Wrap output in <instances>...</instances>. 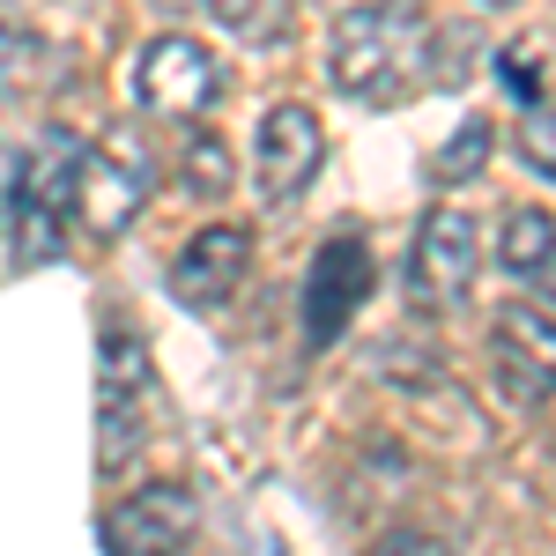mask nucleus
Masks as SVG:
<instances>
[{
  "label": "nucleus",
  "instance_id": "f257e3e1",
  "mask_svg": "<svg viewBox=\"0 0 556 556\" xmlns=\"http://www.w3.org/2000/svg\"><path fill=\"white\" fill-rule=\"evenodd\" d=\"M424 52H430L424 15H408V8H349L334 23V83L349 97H364V104H393L416 83Z\"/></svg>",
  "mask_w": 556,
  "mask_h": 556
},
{
  "label": "nucleus",
  "instance_id": "f03ea898",
  "mask_svg": "<svg viewBox=\"0 0 556 556\" xmlns=\"http://www.w3.org/2000/svg\"><path fill=\"white\" fill-rule=\"evenodd\" d=\"M156 178L164 172H156V149H149L141 127H112L104 141H89L83 172H75V208H83L89 238H119L134 215L149 208Z\"/></svg>",
  "mask_w": 556,
  "mask_h": 556
},
{
  "label": "nucleus",
  "instance_id": "7ed1b4c3",
  "mask_svg": "<svg viewBox=\"0 0 556 556\" xmlns=\"http://www.w3.org/2000/svg\"><path fill=\"white\" fill-rule=\"evenodd\" d=\"M475 215L453 208V201H438L424 215V230H416V253H408V298L424 304V312H445V304H460L475 290Z\"/></svg>",
  "mask_w": 556,
  "mask_h": 556
},
{
  "label": "nucleus",
  "instance_id": "20e7f679",
  "mask_svg": "<svg viewBox=\"0 0 556 556\" xmlns=\"http://www.w3.org/2000/svg\"><path fill=\"white\" fill-rule=\"evenodd\" d=\"M134 97L156 112V119H201L215 97H223V67L201 38H156L134 67Z\"/></svg>",
  "mask_w": 556,
  "mask_h": 556
},
{
  "label": "nucleus",
  "instance_id": "39448f33",
  "mask_svg": "<svg viewBox=\"0 0 556 556\" xmlns=\"http://www.w3.org/2000/svg\"><path fill=\"white\" fill-rule=\"evenodd\" d=\"M371 290V245L356 230H334L319 253H312V275H304V334L312 342H334L349 327V312Z\"/></svg>",
  "mask_w": 556,
  "mask_h": 556
},
{
  "label": "nucleus",
  "instance_id": "423d86ee",
  "mask_svg": "<svg viewBox=\"0 0 556 556\" xmlns=\"http://www.w3.org/2000/svg\"><path fill=\"white\" fill-rule=\"evenodd\" d=\"M319 156H327V141H319V119H312L304 104H275V112L260 119V149H253L260 201H267V208H290L304 186H312Z\"/></svg>",
  "mask_w": 556,
  "mask_h": 556
},
{
  "label": "nucleus",
  "instance_id": "0eeeda50",
  "mask_svg": "<svg viewBox=\"0 0 556 556\" xmlns=\"http://www.w3.org/2000/svg\"><path fill=\"white\" fill-rule=\"evenodd\" d=\"M97 386H104V438H97V453H104V468H127L141 453V438H149V424H141V401H149V349H141V334H104Z\"/></svg>",
  "mask_w": 556,
  "mask_h": 556
},
{
  "label": "nucleus",
  "instance_id": "6e6552de",
  "mask_svg": "<svg viewBox=\"0 0 556 556\" xmlns=\"http://www.w3.org/2000/svg\"><path fill=\"white\" fill-rule=\"evenodd\" d=\"M193 490L186 482H141L134 497H119L112 505V519H104V549L112 556H172V542H186L193 534Z\"/></svg>",
  "mask_w": 556,
  "mask_h": 556
},
{
  "label": "nucleus",
  "instance_id": "1a4fd4ad",
  "mask_svg": "<svg viewBox=\"0 0 556 556\" xmlns=\"http://www.w3.org/2000/svg\"><path fill=\"white\" fill-rule=\"evenodd\" d=\"M245 253H253V238L238 230V223H208V230H193V245L172 260V290L193 312H208L238 290V275H245Z\"/></svg>",
  "mask_w": 556,
  "mask_h": 556
},
{
  "label": "nucleus",
  "instance_id": "9d476101",
  "mask_svg": "<svg viewBox=\"0 0 556 556\" xmlns=\"http://www.w3.org/2000/svg\"><path fill=\"white\" fill-rule=\"evenodd\" d=\"M549 356H556L549 349V304L534 298V312L527 304H505V319H497V371H505L519 408L549 393Z\"/></svg>",
  "mask_w": 556,
  "mask_h": 556
},
{
  "label": "nucleus",
  "instance_id": "9b49d317",
  "mask_svg": "<svg viewBox=\"0 0 556 556\" xmlns=\"http://www.w3.org/2000/svg\"><path fill=\"white\" fill-rule=\"evenodd\" d=\"M75 172H83V141L67 127H52L38 141V156L23 164V178H15V201H30V208L60 215L67 201H75Z\"/></svg>",
  "mask_w": 556,
  "mask_h": 556
},
{
  "label": "nucleus",
  "instance_id": "f8f14e48",
  "mask_svg": "<svg viewBox=\"0 0 556 556\" xmlns=\"http://www.w3.org/2000/svg\"><path fill=\"white\" fill-rule=\"evenodd\" d=\"M497 260H505L513 275H534V290H549V208H513L505 215Z\"/></svg>",
  "mask_w": 556,
  "mask_h": 556
},
{
  "label": "nucleus",
  "instance_id": "ddd939ff",
  "mask_svg": "<svg viewBox=\"0 0 556 556\" xmlns=\"http://www.w3.org/2000/svg\"><path fill=\"white\" fill-rule=\"evenodd\" d=\"M208 15L215 30H230L238 45H290V30H298V15L282 0H215Z\"/></svg>",
  "mask_w": 556,
  "mask_h": 556
},
{
  "label": "nucleus",
  "instance_id": "4468645a",
  "mask_svg": "<svg viewBox=\"0 0 556 556\" xmlns=\"http://www.w3.org/2000/svg\"><path fill=\"white\" fill-rule=\"evenodd\" d=\"M178 178H186V193H201V201L230 193V149H223L208 127H193L186 149H178Z\"/></svg>",
  "mask_w": 556,
  "mask_h": 556
},
{
  "label": "nucleus",
  "instance_id": "2eb2a0df",
  "mask_svg": "<svg viewBox=\"0 0 556 556\" xmlns=\"http://www.w3.org/2000/svg\"><path fill=\"white\" fill-rule=\"evenodd\" d=\"M45 67V38L30 23H8L0 15V97H15V89H30Z\"/></svg>",
  "mask_w": 556,
  "mask_h": 556
},
{
  "label": "nucleus",
  "instance_id": "dca6fc26",
  "mask_svg": "<svg viewBox=\"0 0 556 556\" xmlns=\"http://www.w3.org/2000/svg\"><path fill=\"white\" fill-rule=\"evenodd\" d=\"M482 164H490V119H468V127L438 149V164H430V172L445 178V186H460V178H475Z\"/></svg>",
  "mask_w": 556,
  "mask_h": 556
},
{
  "label": "nucleus",
  "instance_id": "f3484780",
  "mask_svg": "<svg viewBox=\"0 0 556 556\" xmlns=\"http://www.w3.org/2000/svg\"><path fill=\"white\" fill-rule=\"evenodd\" d=\"M8 223H15V260H23V267L60 260V238H67V230H60V215H45V208H30V201H15V215H8Z\"/></svg>",
  "mask_w": 556,
  "mask_h": 556
},
{
  "label": "nucleus",
  "instance_id": "a211bd4d",
  "mask_svg": "<svg viewBox=\"0 0 556 556\" xmlns=\"http://www.w3.org/2000/svg\"><path fill=\"white\" fill-rule=\"evenodd\" d=\"M364 556H445V542H438V534H416V527H393V534H379Z\"/></svg>",
  "mask_w": 556,
  "mask_h": 556
},
{
  "label": "nucleus",
  "instance_id": "6ab92c4d",
  "mask_svg": "<svg viewBox=\"0 0 556 556\" xmlns=\"http://www.w3.org/2000/svg\"><path fill=\"white\" fill-rule=\"evenodd\" d=\"M505 83H513V97H534V104H542V60H534V52H505Z\"/></svg>",
  "mask_w": 556,
  "mask_h": 556
},
{
  "label": "nucleus",
  "instance_id": "aec40b11",
  "mask_svg": "<svg viewBox=\"0 0 556 556\" xmlns=\"http://www.w3.org/2000/svg\"><path fill=\"white\" fill-rule=\"evenodd\" d=\"M527 149H534V172L549 178V112L534 104V119H527Z\"/></svg>",
  "mask_w": 556,
  "mask_h": 556
}]
</instances>
